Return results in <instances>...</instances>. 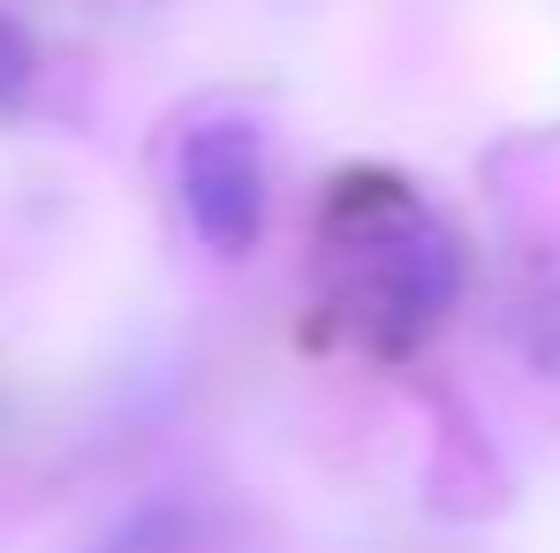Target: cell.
<instances>
[{"label":"cell","mask_w":560,"mask_h":553,"mask_svg":"<svg viewBox=\"0 0 560 553\" xmlns=\"http://www.w3.org/2000/svg\"><path fill=\"white\" fill-rule=\"evenodd\" d=\"M326 280H334V303L372 342L401 349L447 319L463 288V258H455V235L401 183H349L326 212Z\"/></svg>","instance_id":"cell-1"},{"label":"cell","mask_w":560,"mask_h":553,"mask_svg":"<svg viewBox=\"0 0 560 553\" xmlns=\"http://www.w3.org/2000/svg\"><path fill=\"white\" fill-rule=\"evenodd\" d=\"M31 84H38V54H31L23 23H8V15H0V106H15Z\"/></svg>","instance_id":"cell-3"},{"label":"cell","mask_w":560,"mask_h":553,"mask_svg":"<svg viewBox=\"0 0 560 553\" xmlns=\"http://www.w3.org/2000/svg\"><path fill=\"white\" fill-rule=\"evenodd\" d=\"M183 212L220 258L266 235V137L250 122H197L183 137Z\"/></svg>","instance_id":"cell-2"}]
</instances>
